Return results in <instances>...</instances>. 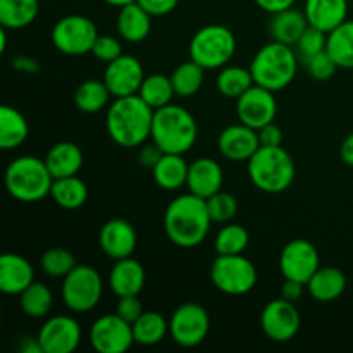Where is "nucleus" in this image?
<instances>
[{"label":"nucleus","instance_id":"nucleus-1","mask_svg":"<svg viewBox=\"0 0 353 353\" xmlns=\"http://www.w3.org/2000/svg\"><path fill=\"white\" fill-rule=\"evenodd\" d=\"M210 224L205 200L190 192L176 196L164 212L165 234L179 248L199 247L209 234Z\"/></svg>","mask_w":353,"mask_h":353},{"label":"nucleus","instance_id":"nucleus-2","mask_svg":"<svg viewBox=\"0 0 353 353\" xmlns=\"http://www.w3.org/2000/svg\"><path fill=\"white\" fill-rule=\"evenodd\" d=\"M154 109L140 95L119 97L107 109L105 128L110 140L124 148L143 147L152 134Z\"/></svg>","mask_w":353,"mask_h":353},{"label":"nucleus","instance_id":"nucleus-3","mask_svg":"<svg viewBox=\"0 0 353 353\" xmlns=\"http://www.w3.org/2000/svg\"><path fill=\"white\" fill-rule=\"evenodd\" d=\"M199 137L196 121L185 107L168 105L154 110L150 140L164 154H186Z\"/></svg>","mask_w":353,"mask_h":353},{"label":"nucleus","instance_id":"nucleus-4","mask_svg":"<svg viewBox=\"0 0 353 353\" xmlns=\"http://www.w3.org/2000/svg\"><path fill=\"white\" fill-rule=\"evenodd\" d=\"M250 72L255 85L271 92L285 90L295 79L299 71V54L290 45L272 40L257 50L250 62Z\"/></svg>","mask_w":353,"mask_h":353},{"label":"nucleus","instance_id":"nucleus-5","mask_svg":"<svg viewBox=\"0 0 353 353\" xmlns=\"http://www.w3.org/2000/svg\"><path fill=\"white\" fill-rule=\"evenodd\" d=\"M293 157L283 147H259L248 161V178L264 193H283L295 181Z\"/></svg>","mask_w":353,"mask_h":353},{"label":"nucleus","instance_id":"nucleus-6","mask_svg":"<svg viewBox=\"0 0 353 353\" xmlns=\"http://www.w3.org/2000/svg\"><path fill=\"white\" fill-rule=\"evenodd\" d=\"M52 178L47 164L33 155L17 157L6 169V188L12 199L24 203L40 202L50 195Z\"/></svg>","mask_w":353,"mask_h":353},{"label":"nucleus","instance_id":"nucleus-7","mask_svg":"<svg viewBox=\"0 0 353 353\" xmlns=\"http://www.w3.org/2000/svg\"><path fill=\"white\" fill-rule=\"evenodd\" d=\"M236 52V37L223 24H207L193 34L190 41V59L205 71L230 64Z\"/></svg>","mask_w":353,"mask_h":353},{"label":"nucleus","instance_id":"nucleus-8","mask_svg":"<svg viewBox=\"0 0 353 353\" xmlns=\"http://www.w3.org/2000/svg\"><path fill=\"white\" fill-rule=\"evenodd\" d=\"M102 278L92 265L78 264L65 278H62L61 299L74 314H85L95 309L102 300Z\"/></svg>","mask_w":353,"mask_h":353},{"label":"nucleus","instance_id":"nucleus-9","mask_svg":"<svg viewBox=\"0 0 353 353\" xmlns=\"http://www.w3.org/2000/svg\"><path fill=\"white\" fill-rule=\"evenodd\" d=\"M210 281L224 295H247L257 285V269L243 254L217 255L210 265Z\"/></svg>","mask_w":353,"mask_h":353},{"label":"nucleus","instance_id":"nucleus-10","mask_svg":"<svg viewBox=\"0 0 353 353\" xmlns=\"http://www.w3.org/2000/svg\"><path fill=\"white\" fill-rule=\"evenodd\" d=\"M52 43L61 54L69 57L92 54L95 40L99 38L97 24L83 14H69L61 17L52 28Z\"/></svg>","mask_w":353,"mask_h":353},{"label":"nucleus","instance_id":"nucleus-11","mask_svg":"<svg viewBox=\"0 0 353 353\" xmlns=\"http://www.w3.org/2000/svg\"><path fill=\"white\" fill-rule=\"evenodd\" d=\"M210 330V317L205 307L186 302L169 319V336L183 348H195L205 341Z\"/></svg>","mask_w":353,"mask_h":353},{"label":"nucleus","instance_id":"nucleus-12","mask_svg":"<svg viewBox=\"0 0 353 353\" xmlns=\"http://www.w3.org/2000/svg\"><path fill=\"white\" fill-rule=\"evenodd\" d=\"M88 340L97 353H124L134 343L133 326L117 314H107L92 324Z\"/></svg>","mask_w":353,"mask_h":353},{"label":"nucleus","instance_id":"nucleus-13","mask_svg":"<svg viewBox=\"0 0 353 353\" xmlns=\"http://www.w3.org/2000/svg\"><path fill=\"white\" fill-rule=\"evenodd\" d=\"M300 326H302V317L293 302L276 299L262 309L261 327L271 341L276 343L292 341L299 334Z\"/></svg>","mask_w":353,"mask_h":353},{"label":"nucleus","instance_id":"nucleus-14","mask_svg":"<svg viewBox=\"0 0 353 353\" xmlns=\"http://www.w3.org/2000/svg\"><path fill=\"white\" fill-rule=\"evenodd\" d=\"M319 268V252L309 240L288 241L279 255V269L285 279H293L307 285Z\"/></svg>","mask_w":353,"mask_h":353},{"label":"nucleus","instance_id":"nucleus-15","mask_svg":"<svg viewBox=\"0 0 353 353\" xmlns=\"http://www.w3.org/2000/svg\"><path fill=\"white\" fill-rule=\"evenodd\" d=\"M278 114V102L274 92L264 86L254 85L236 100V116L240 123L261 130L272 123Z\"/></svg>","mask_w":353,"mask_h":353},{"label":"nucleus","instance_id":"nucleus-16","mask_svg":"<svg viewBox=\"0 0 353 353\" xmlns=\"http://www.w3.org/2000/svg\"><path fill=\"white\" fill-rule=\"evenodd\" d=\"M143 79V65L133 55L123 54L116 61L109 62L105 71H103V83L107 85L114 99L138 95Z\"/></svg>","mask_w":353,"mask_h":353},{"label":"nucleus","instance_id":"nucleus-17","mask_svg":"<svg viewBox=\"0 0 353 353\" xmlns=\"http://www.w3.org/2000/svg\"><path fill=\"white\" fill-rule=\"evenodd\" d=\"M43 353H72L81 343V326L71 316H55L38 331Z\"/></svg>","mask_w":353,"mask_h":353},{"label":"nucleus","instance_id":"nucleus-18","mask_svg":"<svg viewBox=\"0 0 353 353\" xmlns=\"http://www.w3.org/2000/svg\"><path fill=\"white\" fill-rule=\"evenodd\" d=\"M259 147L261 141H259L257 130L243 123L224 128L217 138V148L221 155L233 162H248Z\"/></svg>","mask_w":353,"mask_h":353},{"label":"nucleus","instance_id":"nucleus-19","mask_svg":"<svg viewBox=\"0 0 353 353\" xmlns=\"http://www.w3.org/2000/svg\"><path fill=\"white\" fill-rule=\"evenodd\" d=\"M99 243L103 254L112 261L133 257L138 245V234L133 224L128 221L110 219L102 226L99 234Z\"/></svg>","mask_w":353,"mask_h":353},{"label":"nucleus","instance_id":"nucleus-20","mask_svg":"<svg viewBox=\"0 0 353 353\" xmlns=\"http://www.w3.org/2000/svg\"><path fill=\"white\" fill-rule=\"evenodd\" d=\"M224 172L217 161L210 157H200L190 164L186 188L190 193L207 200L214 193L223 190Z\"/></svg>","mask_w":353,"mask_h":353},{"label":"nucleus","instance_id":"nucleus-21","mask_svg":"<svg viewBox=\"0 0 353 353\" xmlns=\"http://www.w3.org/2000/svg\"><path fill=\"white\" fill-rule=\"evenodd\" d=\"M34 281L33 265L17 254L0 257V292L6 295H21Z\"/></svg>","mask_w":353,"mask_h":353},{"label":"nucleus","instance_id":"nucleus-22","mask_svg":"<svg viewBox=\"0 0 353 353\" xmlns=\"http://www.w3.org/2000/svg\"><path fill=\"white\" fill-rule=\"evenodd\" d=\"M145 269L137 259L126 257L121 261H114L112 269L109 272V286L114 295L128 296L140 295L145 286Z\"/></svg>","mask_w":353,"mask_h":353},{"label":"nucleus","instance_id":"nucleus-23","mask_svg":"<svg viewBox=\"0 0 353 353\" xmlns=\"http://www.w3.org/2000/svg\"><path fill=\"white\" fill-rule=\"evenodd\" d=\"M303 14L309 26L330 33L347 21L348 0H305Z\"/></svg>","mask_w":353,"mask_h":353},{"label":"nucleus","instance_id":"nucleus-24","mask_svg":"<svg viewBox=\"0 0 353 353\" xmlns=\"http://www.w3.org/2000/svg\"><path fill=\"white\" fill-rule=\"evenodd\" d=\"M117 34L128 43H140L150 34L152 16L138 2L119 7L116 21Z\"/></svg>","mask_w":353,"mask_h":353},{"label":"nucleus","instance_id":"nucleus-25","mask_svg":"<svg viewBox=\"0 0 353 353\" xmlns=\"http://www.w3.org/2000/svg\"><path fill=\"white\" fill-rule=\"evenodd\" d=\"M45 164L50 171L52 178H69V176H78L83 168V152L72 141H61L55 143L45 155Z\"/></svg>","mask_w":353,"mask_h":353},{"label":"nucleus","instance_id":"nucleus-26","mask_svg":"<svg viewBox=\"0 0 353 353\" xmlns=\"http://www.w3.org/2000/svg\"><path fill=\"white\" fill-rule=\"evenodd\" d=\"M347 290V276L338 268H319L307 283V292L316 302L330 303Z\"/></svg>","mask_w":353,"mask_h":353},{"label":"nucleus","instance_id":"nucleus-27","mask_svg":"<svg viewBox=\"0 0 353 353\" xmlns=\"http://www.w3.org/2000/svg\"><path fill=\"white\" fill-rule=\"evenodd\" d=\"M271 16L269 33H271L272 40L290 45V47L299 43L303 31L309 28V21H307L303 10L293 9V7L281 10V12L271 14Z\"/></svg>","mask_w":353,"mask_h":353},{"label":"nucleus","instance_id":"nucleus-28","mask_svg":"<svg viewBox=\"0 0 353 353\" xmlns=\"http://www.w3.org/2000/svg\"><path fill=\"white\" fill-rule=\"evenodd\" d=\"M188 169L190 164H186L181 154H164L152 169V176L159 188L174 192L186 185Z\"/></svg>","mask_w":353,"mask_h":353},{"label":"nucleus","instance_id":"nucleus-29","mask_svg":"<svg viewBox=\"0 0 353 353\" xmlns=\"http://www.w3.org/2000/svg\"><path fill=\"white\" fill-rule=\"evenodd\" d=\"M30 137V124L26 117L10 105L0 109V148L14 150L21 147Z\"/></svg>","mask_w":353,"mask_h":353},{"label":"nucleus","instance_id":"nucleus-30","mask_svg":"<svg viewBox=\"0 0 353 353\" xmlns=\"http://www.w3.org/2000/svg\"><path fill=\"white\" fill-rule=\"evenodd\" d=\"M38 12V0H0V26L6 30H23L33 24Z\"/></svg>","mask_w":353,"mask_h":353},{"label":"nucleus","instance_id":"nucleus-31","mask_svg":"<svg viewBox=\"0 0 353 353\" xmlns=\"http://www.w3.org/2000/svg\"><path fill=\"white\" fill-rule=\"evenodd\" d=\"M50 196L59 207L65 210H76L83 207L88 200V186L78 176L54 179Z\"/></svg>","mask_w":353,"mask_h":353},{"label":"nucleus","instance_id":"nucleus-32","mask_svg":"<svg viewBox=\"0 0 353 353\" xmlns=\"http://www.w3.org/2000/svg\"><path fill=\"white\" fill-rule=\"evenodd\" d=\"M134 343L143 347L159 345L169 334V321L161 312H143L133 324Z\"/></svg>","mask_w":353,"mask_h":353},{"label":"nucleus","instance_id":"nucleus-33","mask_svg":"<svg viewBox=\"0 0 353 353\" xmlns=\"http://www.w3.org/2000/svg\"><path fill=\"white\" fill-rule=\"evenodd\" d=\"M326 50L338 68L353 69V21L347 19L327 33Z\"/></svg>","mask_w":353,"mask_h":353},{"label":"nucleus","instance_id":"nucleus-34","mask_svg":"<svg viewBox=\"0 0 353 353\" xmlns=\"http://www.w3.org/2000/svg\"><path fill=\"white\" fill-rule=\"evenodd\" d=\"M255 85L250 69L241 65H224L217 74V92L226 99L238 100L248 88Z\"/></svg>","mask_w":353,"mask_h":353},{"label":"nucleus","instance_id":"nucleus-35","mask_svg":"<svg viewBox=\"0 0 353 353\" xmlns=\"http://www.w3.org/2000/svg\"><path fill=\"white\" fill-rule=\"evenodd\" d=\"M110 92L107 85L99 79H86L76 88L74 92V105L78 110L85 114H95L105 109L109 105Z\"/></svg>","mask_w":353,"mask_h":353},{"label":"nucleus","instance_id":"nucleus-36","mask_svg":"<svg viewBox=\"0 0 353 353\" xmlns=\"http://www.w3.org/2000/svg\"><path fill=\"white\" fill-rule=\"evenodd\" d=\"M54 305V295L50 288L40 281H33L19 295V307L24 316L31 319H41L50 314Z\"/></svg>","mask_w":353,"mask_h":353},{"label":"nucleus","instance_id":"nucleus-37","mask_svg":"<svg viewBox=\"0 0 353 353\" xmlns=\"http://www.w3.org/2000/svg\"><path fill=\"white\" fill-rule=\"evenodd\" d=\"M138 95H140V99L143 100L147 105H150L154 110L168 105V103H171L172 97L176 95L171 76L159 74V72L145 76Z\"/></svg>","mask_w":353,"mask_h":353},{"label":"nucleus","instance_id":"nucleus-38","mask_svg":"<svg viewBox=\"0 0 353 353\" xmlns=\"http://www.w3.org/2000/svg\"><path fill=\"white\" fill-rule=\"evenodd\" d=\"M203 76H205V69L195 61H186L179 64L178 68L172 71L171 81L174 86V93L183 99L193 97L195 93L200 92L203 85Z\"/></svg>","mask_w":353,"mask_h":353},{"label":"nucleus","instance_id":"nucleus-39","mask_svg":"<svg viewBox=\"0 0 353 353\" xmlns=\"http://www.w3.org/2000/svg\"><path fill=\"white\" fill-rule=\"evenodd\" d=\"M248 243H250L248 231L241 224L228 223L216 234L214 250L217 255H238L247 250Z\"/></svg>","mask_w":353,"mask_h":353},{"label":"nucleus","instance_id":"nucleus-40","mask_svg":"<svg viewBox=\"0 0 353 353\" xmlns=\"http://www.w3.org/2000/svg\"><path fill=\"white\" fill-rule=\"evenodd\" d=\"M41 271L50 278H65L76 268V259L65 248H48L40 259Z\"/></svg>","mask_w":353,"mask_h":353},{"label":"nucleus","instance_id":"nucleus-41","mask_svg":"<svg viewBox=\"0 0 353 353\" xmlns=\"http://www.w3.org/2000/svg\"><path fill=\"white\" fill-rule=\"evenodd\" d=\"M207 210L212 223L228 224L233 223L234 216L238 214V200L228 192H217L205 200Z\"/></svg>","mask_w":353,"mask_h":353},{"label":"nucleus","instance_id":"nucleus-42","mask_svg":"<svg viewBox=\"0 0 353 353\" xmlns=\"http://www.w3.org/2000/svg\"><path fill=\"white\" fill-rule=\"evenodd\" d=\"M326 45H327V33H324L323 30H317V28L314 26H309L305 31H303V34L300 37L299 43H296L295 47L300 57H302L303 61H307V59L314 57V55L326 50Z\"/></svg>","mask_w":353,"mask_h":353},{"label":"nucleus","instance_id":"nucleus-43","mask_svg":"<svg viewBox=\"0 0 353 353\" xmlns=\"http://www.w3.org/2000/svg\"><path fill=\"white\" fill-rule=\"evenodd\" d=\"M303 62H305L309 76L312 79H316V81H326V79H330L338 69L336 62H334L333 57L327 54V50L321 52V54L314 55V57L307 59V61Z\"/></svg>","mask_w":353,"mask_h":353},{"label":"nucleus","instance_id":"nucleus-44","mask_svg":"<svg viewBox=\"0 0 353 353\" xmlns=\"http://www.w3.org/2000/svg\"><path fill=\"white\" fill-rule=\"evenodd\" d=\"M92 55L95 59L102 62H112L117 57L123 55V45L117 40L116 37H110V34H99V38L95 40V45L92 48Z\"/></svg>","mask_w":353,"mask_h":353},{"label":"nucleus","instance_id":"nucleus-45","mask_svg":"<svg viewBox=\"0 0 353 353\" xmlns=\"http://www.w3.org/2000/svg\"><path fill=\"white\" fill-rule=\"evenodd\" d=\"M143 312V305H141L138 295L119 296V300H117L116 314L119 317H123L124 321H128L130 324H133Z\"/></svg>","mask_w":353,"mask_h":353},{"label":"nucleus","instance_id":"nucleus-46","mask_svg":"<svg viewBox=\"0 0 353 353\" xmlns=\"http://www.w3.org/2000/svg\"><path fill=\"white\" fill-rule=\"evenodd\" d=\"M152 17L168 16L178 7L179 0H137Z\"/></svg>","mask_w":353,"mask_h":353},{"label":"nucleus","instance_id":"nucleus-47","mask_svg":"<svg viewBox=\"0 0 353 353\" xmlns=\"http://www.w3.org/2000/svg\"><path fill=\"white\" fill-rule=\"evenodd\" d=\"M257 133L261 147H281L283 145V130L278 124H274V121L257 130Z\"/></svg>","mask_w":353,"mask_h":353},{"label":"nucleus","instance_id":"nucleus-48","mask_svg":"<svg viewBox=\"0 0 353 353\" xmlns=\"http://www.w3.org/2000/svg\"><path fill=\"white\" fill-rule=\"evenodd\" d=\"M162 155H164V152L152 141L150 145H143V148H141L140 154H138V161H140V164L143 165V168L154 169V165L161 161Z\"/></svg>","mask_w":353,"mask_h":353},{"label":"nucleus","instance_id":"nucleus-49","mask_svg":"<svg viewBox=\"0 0 353 353\" xmlns=\"http://www.w3.org/2000/svg\"><path fill=\"white\" fill-rule=\"evenodd\" d=\"M307 285L300 281H293V279H285L283 283V288H281V299L288 300V302H299L303 295V288Z\"/></svg>","mask_w":353,"mask_h":353},{"label":"nucleus","instance_id":"nucleus-50","mask_svg":"<svg viewBox=\"0 0 353 353\" xmlns=\"http://www.w3.org/2000/svg\"><path fill=\"white\" fill-rule=\"evenodd\" d=\"M12 68L19 72H28V74H34L40 71V64L37 59L28 57V55H17L12 59Z\"/></svg>","mask_w":353,"mask_h":353},{"label":"nucleus","instance_id":"nucleus-51","mask_svg":"<svg viewBox=\"0 0 353 353\" xmlns=\"http://www.w3.org/2000/svg\"><path fill=\"white\" fill-rule=\"evenodd\" d=\"M295 2L296 0H255V3L269 14H276L285 9H290V7L295 6Z\"/></svg>","mask_w":353,"mask_h":353},{"label":"nucleus","instance_id":"nucleus-52","mask_svg":"<svg viewBox=\"0 0 353 353\" xmlns=\"http://www.w3.org/2000/svg\"><path fill=\"white\" fill-rule=\"evenodd\" d=\"M340 157L347 165L353 168V133L348 134L340 147Z\"/></svg>","mask_w":353,"mask_h":353},{"label":"nucleus","instance_id":"nucleus-53","mask_svg":"<svg viewBox=\"0 0 353 353\" xmlns=\"http://www.w3.org/2000/svg\"><path fill=\"white\" fill-rule=\"evenodd\" d=\"M21 353H43V348H41L40 340L37 338H24L23 343H21Z\"/></svg>","mask_w":353,"mask_h":353},{"label":"nucleus","instance_id":"nucleus-54","mask_svg":"<svg viewBox=\"0 0 353 353\" xmlns=\"http://www.w3.org/2000/svg\"><path fill=\"white\" fill-rule=\"evenodd\" d=\"M102 2H105L107 6H112V7H123L126 6V3H131V2H137V0H102Z\"/></svg>","mask_w":353,"mask_h":353}]
</instances>
